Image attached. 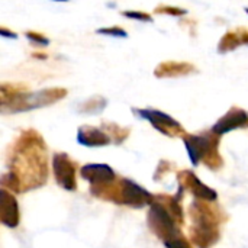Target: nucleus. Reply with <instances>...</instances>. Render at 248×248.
<instances>
[{
	"instance_id": "18",
	"label": "nucleus",
	"mask_w": 248,
	"mask_h": 248,
	"mask_svg": "<svg viewBox=\"0 0 248 248\" xmlns=\"http://www.w3.org/2000/svg\"><path fill=\"white\" fill-rule=\"evenodd\" d=\"M155 15H167V16H173V17H182L187 15V10L179 6H171V4H158L154 9Z\"/></svg>"
},
{
	"instance_id": "9",
	"label": "nucleus",
	"mask_w": 248,
	"mask_h": 248,
	"mask_svg": "<svg viewBox=\"0 0 248 248\" xmlns=\"http://www.w3.org/2000/svg\"><path fill=\"white\" fill-rule=\"evenodd\" d=\"M241 128H248V112L240 106H231L228 112L215 122L212 131L222 137L231 131Z\"/></svg>"
},
{
	"instance_id": "26",
	"label": "nucleus",
	"mask_w": 248,
	"mask_h": 248,
	"mask_svg": "<svg viewBox=\"0 0 248 248\" xmlns=\"http://www.w3.org/2000/svg\"><path fill=\"white\" fill-rule=\"evenodd\" d=\"M244 10H246V13L248 15V7H244Z\"/></svg>"
},
{
	"instance_id": "24",
	"label": "nucleus",
	"mask_w": 248,
	"mask_h": 248,
	"mask_svg": "<svg viewBox=\"0 0 248 248\" xmlns=\"http://www.w3.org/2000/svg\"><path fill=\"white\" fill-rule=\"evenodd\" d=\"M31 55H32L33 58H38V60H46V58H48V54H45V52H38V51L32 52Z\"/></svg>"
},
{
	"instance_id": "12",
	"label": "nucleus",
	"mask_w": 248,
	"mask_h": 248,
	"mask_svg": "<svg viewBox=\"0 0 248 248\" xmlns=\"http://www.w3.org/2000/svg\"><path fill=\"white\" fill-rule=\"evenodd\" d=\"M80 176L92 186H106L116 180V173L108 164H86L80 169Z\"/></svg>"
},
{
	"instance_id": "3",
	"label": "nucleus",
	"mask_w": 248,
	"mask_h": 248,
	"mask_svg": "<svg viewBox=\"0 0 248 248\" xmlns=\"http://www.w3.org/2000/svg\"><path fill=\"white\" fill-rule=\"evenodd\" d=\"M219 211L209 201L199 199L190 206L192 241L199 248L212 247L219 240Z\"/></svg>"
},
{
	"instance_id": "21",
	"label": "nucleus",
	"mask_w": 248,
	"mask_h": 248,
	"mask_svg": "<svg viewBox=\"0 0 248 248\" xmlns=\"http://www.w3.org/2000/svg\"><path fill=\"white\" fill-rule=\"evenodd\" d=\"M96 33H99V35H108V36H116V38H126L128 36L126 31L122 26H116V25L97 28L96 29Z\"/></svg>"
},
{
	"instance_id": "20",
	"label": "nucleus",
	"mask_w": 248,
	"mask_h": 248,
	"mask_svg": "<svg viewBox=\"0 0 248 248\" xmlns=\"http://www.w3.org/2000/svg\"><path fill=\"white\" fill-rule=\"evenodd\" d=\"M121 15L124 17H128L131 20H138V22H153V15L144 10H122Z\"/></svg>"
},
{
	"instance_id": "19",
	"label": "nucleus",
	"mask_w": 248,
	"mask_h": 248,
	"mask_svg": "<svg viewBox=\"0 0 248 248\" xmlns=\"http://www.w3.org/2000/svg\"><path fill=\"white\" fill-rule=\"evenodd\" d=\"M25 36L31 42V45L38 46V48H45V46H48L51 44V41H49V38L46 35H44L41 32H36V31L29 29V31L25 32Z\"/></svg>"
},
{
	"instance_id": "11",
	"label": "nucleus",
	"mask_w": 248,
	"mask_h": 248,
	"mask_svg": "<svg viewBox=\"0 0 248 248\" xmlns=\"http://www.w3.org/2000/svg\"><path fill=\"white\" fill-rule=\"evenodd\" d=\"M199 70L195 64L187 61H163L154 68V76L157 78H179L196 74Z\"/></svg>"
},
{
	"instance_id": "8",
	"label": "nucleus",
	"mask_w": 248,
	"mask_h": 248,
	"mask_svg": "<svg viewBox=\"0 0 248 248\" xmlns=\"http://www.w3.org/2000/svg\"><path fill=\"white\" fill-rule=\"evenodd\" d=\"M154 196H151L144 187L137 185L129 179H122L119 182V205H128L131 208L141 209L147 205H151Z\"/></svg>"
},
{
	"instance_id": "25",
	"label": "nucleus",
	"mask_w": 248,
	"mask_h": 248,
	"mask_svg": "<svg viewBox=\"0 0 248 248\" xmlns=\"http://www.w3.org/2000/svg\"><path fill=\"white\" fill-rule=\"evenodd\" d=\"M54 1H68V0H54Z\"/></svg>"
},
{
	"instance_id": "22",
	"label": "nucleus",
	"mask_w": 248,
	"mask_h": 248,
	"mask_svg": "<svg viewBox=\"0 0 248 248\" xmlns=\"http://www.w3.org/2000/svg\"><path fill=\"white\" fill-rule=\"evenodd\" d=\"M0 35L3 38H12V39H17V33L15 31L7 29L6 26H0Z\"/></svg>"
},
{
	"instance_id": "2",
	"label": "nucleus",
	"mask_w": 248,
	"mask_h": 248,
	"mask_svg": "<svg viewBox=\"0 0 248 248\" xmlns=\"http://www.w3.org/2000/svg\"><path fill=\"white\" fill-rule=\"evenodd\" d=\"M65 87H48L38 92H29L23 83H1L0 86V110L1 113H19L32 109L51 106L65 99Z\"/></svg>"
},
{
	"instance_id": "17",
	"label": "nucleus",
	"mask_w": 248,
	"mask_h": 248,
	"mask_svg": "<svg viewBox=\"0 0 248 248\" xmlns=\"http://www.w3.org/2000/svg\"><path fill=\"white\" fill-rule=\"evenodd\" d=\"M102 128L110 135L112 141H113L116 145L122 144V142L129 137V134H131V129H129V128L119 126V125L115 124V122H103V124H102Z\"/></svg>"
},
{
	"instance_id": "10",
	"label": "nucleus",
	"mask_w": 248,
	"mask_h": 248,
	"mask_svg": "<svg viewBox=\"0 0 248 248\" xmlns=\"http://www.w3.org/2000/svg\"><path fill=\"white\" fill-rule=\"evenodd\" d=\"M177 180H179V185H180V189L187 190V192H192L198 199H203V201H209V202H215L218 195L214 189L208 187L206 185H203L199 177L190 171V170H182L177 176Z\"/></svg>"
},
{
	"instance_id": "7",
	"label": "nucleus",
	"mask_w": 248,
	"mask_h": 248,
	"mask_svg": "<svg viewBox=\"0 0 248 248\" xmlns=\"http://www.w3.org/2000/svg\"><path fill=\"white\" fill-rule=\"evenodd\" d=\"M52 170H54L57 185H60L62 189L68 192H73L77 189V180H76L77 163L71 160L68 154L55 153L52 155Z\"/></svg>"
},
{
	"instance_id": "13",
	"label": "nucleus",
	"mask_w": 248,
	"mask_h": 248,
	"mask_svg": "<svg viewBox=\"0 0 248 248\" xmlns=\"http://www.w3.org/2000/svg\"><path fill=\"white\" fill-rule=\"evenodd\" d=\"M77 142L84 147H105L113 141L103 128L83 125L77 131Z\"/></svg>"
},
{
	"instance_id": "1",
	"label": "nucleus",
	"mask_w": 248,
	"mask_h": 248,
	"mask_svg": "<svg viewBox=\"0 0 248 248\" xmlns=\"http://www.w3.org/2000/svg\"><path fill=\"white\" fill-rule=\"evenodd\" d=\"M46 144L35 129L22 131L10 145L7 164L20 183L22 192L42 186L48 179Z\"/></svg>"
},
{
	"instance_id": "15",
	"label": "nucleus",
	"mask_w": 248,
	"mask_h": 248,
	"mask_svg": "<svg viewBox=\"0 0 248 248\" xmlns=\"http://www.w3.org/2000/svg\"><path fill=\"white\" fill-rule=\"evenodd\" d=\"M106 106H108V99L100 94H96L81 102L77 106V112L84 115H99L105 110Z\"/></svg>"
},
{
	"instance_id": "14",
	"label": "nucleus",
	"mask_w": 248,
	"mask_h": 248,
	"mask_svg": "<svg viewBox=\"0 0 248 248\" xmlns=\"http://www.w3.org/2000/svg\"><path fill=\"white\" fill-rule=\"evenodd\" d=\"M0 221L9 228H16L19 225V206L12 193L6 189L0 190Z\"/></svg>"
},
{
	"instance_id": "16",
	"label": "nucleus",
	"mask_w": 248,
	"mask_h": 248,
	"mask_svg": "<svg viewBox=\"0 0 248 248\" xmlns=\"http://www.w3.org/2000/svg\"><path fill=\"white\" fill-rule=\"evenodd\" d=\"M241 45H243V42H241L238 31L237 29H230L219 39L217 51H218V54H228L231 51H235Z\"/></svg>"
},
{
	"instance_id": "5",
	"label": "nucleus",
	"mask_w": 248,
	"mask_h": 248,
	"mask_svg": "<svg viewBox=\"0 0 248 248\" xmlns=\"http://www.w3.org/2000/svg\"><path fill=\"white\" fill-rule=\"evenodd\" d=\"M148 225L153 230V232L166 244L176 237H179L182 232L179 230V222L176 218L170 214V211L154 196L150 212H148Z\"/></svg>"
},
{
	"instance_id": "4",
	"label": "nucleus",
	"mask_w": 248,
	"mask_h": 248,
	"mask_svg": "<svg viewBox=\"0 0 248 248\" xmlns=\"http://www.w3.org/2000/svg\"><path fill=\"white\" fill-rule=\"evenodd\" d=\"M183 142L189 158L193 166L203 163L211 170H218L222 167L224 161L219 154L221 135L211 131H202L201 134H185Z\"/></svg>"
},
{
	"instance_id": "6",
	"label": "nucleus",
	"mask_w": 248,
	"mask_h": 248,
	"mask_svg": "<svg viewBox=\"0 0 248 248\" xmlns=\"http://www.w3.org/2000/svg\"><path fill=\"white\" fill-rule=\"evenodd\" d=\"M132 112L138 118L148 121L154 126V129H157L160 134L166 137L174 138V137H183L186 134L182 124L163 110L154 108H132Z\"/></svg>"
},
{
	"instance_id": "23",
	"label": "nucleus",
	"mask_w": 248,
	"mask_h": 248,
	"mask_svg": "<svg viewBox=\"0 0 248 248\" xmlns=\"http://www.w3.org/2000/svg\"><path fill=\"white\" fill-rule=\"evenodd\" d=\"M237 31H238V33H240V38H241L243 45H248V28L240 26V28H237Z\"/></svg>"
}]
</instances>
